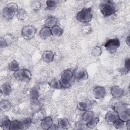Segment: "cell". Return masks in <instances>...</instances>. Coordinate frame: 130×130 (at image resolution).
<instances>
[{"label": "cell", "instance_id": "obj_10", "mask_svg": "<svg viewBox=\"0 0 130 130\" xmlns=\"http://www.w3.org/2000/svg\"><path fill=\"white\" fill-rule=\"evenodd\" d=\"M94 91L95 93V94L96 95V96L98 98H102L103 96V95H104L105 93L104 89L103 87H96Z\"/></svg>", "mask_w": 130, "mask_h": 130}, {"label": "cell", "instance_id": "obj_12", "mask_svg": "<svg viewBox=\"0 0 130 130\" xmlns=\"http://www.w3.org/2000/svg\"><path fill=\"white\" fill-rule=\"evenodd\" d=\"M51 32H52V34L54 35H60L61 34V30L60 28H59L58 26H54L52 27L51 29Z\"/></svg>", "mask_w": 130, "mask_h": 130}, {"label": "cell", "instance_id": "obj_2", "mask_svg": "<svg viewBox=\"0 0 130 130\" xmlns=\"http://www.w3.org/2000/svg\"><path fill=\"white\" fill-rule=\"evenodd\" d=\"M92 17V13L90 8H84L77 15V19L82 22L90 21Z\"/></svg>", "mask_w": 130, "mask_h": 130}, {"label": "cell", "instance_id": "obj_15", "mask_svg": "<svg viewBox=\"0 0 130 130\" xmlns=\"http://www.w3.org/2000/svg\"><path fill=\"white\" fill-rule=\"evenodd\" d=\"M7 43L6 41L4 40V38H3L2 37L1 38V47H5L7 46Z\"/></svg>", "mask_w": 130, "mask_h": 130}, {"label": "cell", "instance_id": "obj_7", "mask_svg": "<svg viewBox=\"0 0 130 130\" xmlns=\"http://www.w3.org/2000/svg\"><path fill=\"white\" fill-rule=\"evenodd\" d=\"M10 108V104L8 101L3 100L1 102V110L5 111L9 110Z\"/></svg>", "mask_w": 130, "mask_h": 130}, {"label": "cell", "instance_id": "obj_11", "mask_svg": "<svg viewBox=\"0 0 130 130\" xmlns=\"http://www.w3.org/2000/svg\"><path fill=\"white\" fill-rule=\"evenodd\" d=\"M9 68L11 70L17 71L18 70V64L16 61L14 60L10 63Z\"/></svg>", "mask_w": 130, "mask_h": 130}, {"label": "cell", "instance_id": "obj_4", "mask_svg": "<svg viewBox=\"0 0 130 130\" xmlns=\"http://www.w3.org/2000/svg\"><path fill=\"white\" fill-rule=\"evenodd\" d=\"M119 41L117 39H113L108 40L105 44V47L111 53L115 52L119 46Z\"/></svg>", "mask_w": 130, "mask_h": 130}, {"label": "cell", "instance_id": "obj_13", "mask_svg": "<svg viewBox=\"0 0 130 130\" xmlns=\"http://www.w3.org/2000/svg\"><path fill=\"white\" fill-rule=\"evenodd\" d=\"M56 2L52 1H47V6L49 9H51L54 8L56 5Z\"/></svg>", "mask_w": 130, "mask_h": 130}, {"label": "cell", "instance_id": "obj_16", "mask_svg": "<svg viewBox=\"0 0 130 130\" xmlns=\"http://www.w3.org/2000/svg\"><path fill=\"white\" fill-rule=\"evenodd\" d=\"M33 6H34V9L37 10L38 9H40V6H40V3L39 2H37V5H36L35 2H34L33 3Z\"/></svg>", "mask_w": 130, "mask_h": 130}, {"label": "cell", "instance_id": "obj_1", "mask_svg": "<svg viewBox=\"0 0 130 130\" xmlns=\"http://www.w3.org/2000/svg\"><path fill=\"white\" fill-rule=\"evenodd\" d=\"M101 13L105 16H109L114 14L116 11L114 3L111 1L103 2L100 5Z\"/></svg>", "mask_w": 130, "mask_h": 130}, {"label": "cell", "instance_id": "obj_6", "mask_svg": "<svg viewBox=\"0 0 130 130\" xmlns=\"http://www.w3.org/2000/svg\"><path fill=\"white\" fill-rule=\"evenodd\" d=\"M11 91V88L8 84H4L1 87V92L4 95H9Z\"/></svg>", "mask_w": 130, "mask_h": 130}, {"label": "cell", "instance_id": "obj_5", "mask_svg": "<svg viewBox=\"0 0 130 130\" xmlns=\"http://www.w3.org/2000/svg\"><path fill=\"white\" fill-rule=\"evenodd\" d=\"M16 78H19L20 80H29L31 78V74L30 72L27 70H17L15 73Z\"/></svg>", "mask_w": 130, "mask_h": 130}, {"label": "cell", "instance_id": "obj_3", "mask_svg": "<svg viewBox=\"0 0 130 130\" xmlns=\"http://www.w3.org/2000/svg\"><path fill=\"white\" fill-rule=\"evenodd\" d=\"M17 9V6L15 3H10L3 10L4 17L8 19L13 17Z\"/></svg>", "mask_w": 130, "mask_h": 130}, {"label": "cell", "instance_id": "obj_8", "mask_svg": "<svg viewBox=\"0 0 130 130\" xmlns=\"http://www.w3.org/2000/svg\"><path fill=\"white\" fill-rule=\"evenodd\" d=\"M72 77V73L69 70L65 71L62 74V79L69 81Z\"/></svg>", "mask_w": 130, "mask_h": 130}, {"label": "cell", "instance_id": "obj_9", "mask_svg": "<svg viewBox=\"0 0 130 130\" xmlns=\"http://www.w3.org/2000/svg\"><path fill=\"white\" fill-rule=\"evenodd\" d=\"M11 122L8 119H4L1 120V126L4 129H9V127H10Z\"/></svg>", "mask_w": 130, "mask_h": 130}, {"label": "cell", "instance_id": "obj_14", "mask_svg": "<svg viewBox=\"0 0 130 130\" xmlns=\"http://www.w3.org/2000/svg\"><path fill=\"white\" fill-rule=\"evenodd\" d=\"M76 77L77 78H82L85 75V72L82 71H78V72H77L76 73Z\"/></svg>", "mask_w": 130, "mask_h": 130}]
</instances>
